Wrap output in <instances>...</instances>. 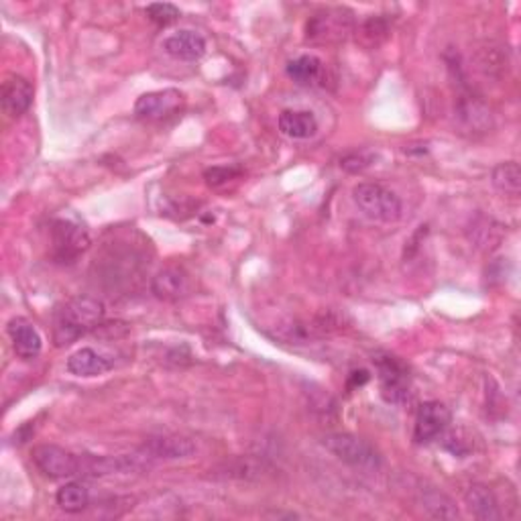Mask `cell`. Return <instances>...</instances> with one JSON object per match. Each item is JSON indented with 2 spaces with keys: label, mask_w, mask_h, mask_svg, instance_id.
<instances>
[{
  "label": "cell",
  "mask_w": 521,
  "mask_h": 521,
  "mask_svg": "<svg viewBox=\"0 0 521 521\" xmlns=\"http://www.w3.org/2000/svg\"><path fill=\"white\" fill-rule=\"evenodd\" d=\"M105 318V304L90 296H75L64 302L54 316L55 346H70L75 340L96 330Z\"/></svg>",
  "instance_id": "cell-1"
},
{
  "label": "cell",
  "mask_w": 521,
  "mask_h": 521,
  "mask_svg": "<svg viewBox=\"0 0 521 521\" xmlns=\"http://www.w3.org/2000/svg\"><path fill=\"white\" fill-rule=\"evenodd\" d=\"M353 13L346 8H322L314 13L306 23V39L310 44L332 45L345 41L348 33H353Z\"/></svg>",
  "instance_id": "cell-2"
},
{
  "label": "cell",
  "mask_w": 521,
  "mask_h": 521,
  "mask_svg": "<svg viewBox=\"0 0 521 521\" xmlns=\"http://www.w3.org/2000/svg\"><path fill=\"white\" fill-rule=\"evenodd\" d=\"M322 444L338 460L358 471H377L381 466V456L373 444L355 434H328Z\"/></svg>",
  "instance_id": "cell-3"
},
{
  "label": "cell",
  "mask_w": 521,
  "mask_h": 521,
  "mask_svg": "<svg viewBox=\"0 0 521 521\" xmlns=\"http://www.w3.org/2000/svg\"><path fill=\"white\" fill-rule=\"evenodd\" d=\"M353 200L365 216L377 222H396L401 216V200L396 192L381 184H358L353 190Z\"/></svg>",
  "instance_id": "cell-4"
},
{
  "label": "cell",
  "mask_w": 521,
  "mask_h": 521,
  "mask_svg": "<svg viewBox=\"0 0 521 521\" xmlns=\"http://www.w3.org/2000/svg\"><path fill=\"white\" fill-rule=\"evenodd\" d=\"M33 463L49 478H74L82 475V456L55 444H39L31 452Z\"/></svg>",
  "instance_id": "cell-5"
},
{
  "label": "cell",
  "mask_w": 521,
  "mask_h": 521,
  "mask_svg": "<svg viewBox=\"0 0 521 521\" xmlns=\"http://www.w3.org/2000/svg\"><path fill=\"white\" fill-rule=\"evenodd\" d=\"M375 365H377L383 399L389 404H401L409 396V373L406 365L396 356H379Z\"/></svg>",
  "instance_id": "cell-6"
},
{
  "label": "cell",
  "mask_w": 521,
  "mask_h": 521,
  "mask_svg": "<svg viewBox=\"0 0 521 521\" xmlns=\"http://www.w3.org/2000/svg\"><path fill=\"white\" fill-rule=\"evenodd\" d=\"M455 113L460 131L463 133L476 136L491 131L493 126L491 110L486 108L485 102L475 96V94H463V96H458Z\"/></svg>",
  "instance_id": "cell-7"
},
{
  "label": "cell",
  "mask_w": 521,
  "mask_h": 521,
  "mask_svg": "<svg viewBox=\"0 0 521 521\" xmlns=\"http://www.w3.org/2000/svg\"><path fill=\"white\" fill-rule=\"evenodd\" d=\"M54 255L57 261H74L90 246V236L84 228L70 220H57L54 228Z\"/></svg>",
  "instance_id": "cell-8"
},
{
  "label": "cell",
  "mask_w": 521,
  "mask_h": 521,
  "mask_svg": "<svg viewBox=\"0 0 521 521\" xmlns=\"http://www.w3.org/2000/svg\"><path fill=\"white\" fill-rule=\"evenodd\" d=\"M452 420L450 409L442 404V401H426L420 406L416 414V426H414V438L416 442H432L434 438L448 428Z\"/></svg>",
  "instance_id": "cell-9"
},
{
  "label": "cell",
  "mask_w": 521,
  "mask_h": 521,
  "mask_svg": "<svg viewBox=\"0 0 521 521\" xmlns=\"http://www.w3.org/2000/svg\"><path fill=\"white\" fill-rule=\"evenodd\" d=\"M182 92L174 88L147 92L135 102V115L139 118H147V121H159V118L174 115L182 106Z\"/></svg>",
  "instance_id": "cell-10"
},
{
  "label": "cell",
  "mask_w": 521,
  "mask_h": 521,
  "mask_svg": "<svg viewBox=\"0 0 521 521\" xmlns=\"http://www.w3.org/2000/svg\"><path fill=\"white\" fill-rule=\"evenodd\" d=\"M151 292L161 302L184 300L192 292V279L182 267H165L153 277Z\"/></svg>",
  "instance_id": "cell-11"
},
{
  "label": "cell",
  "mask_w": 521,
  "mask_h": 521,
  "mask_svg": "<svg viewBox=\"0 0 521 521\" xmlns=\"http://www.w3.org/2000/svg\"><path fill=\"white\" fill-rule=\"evenodd\" d=\"M0 102H3V110L8 116H21L27 113L33 102V86L29 80L23 75H8L3 82V90H0Z\"/></svg>",
  "instance_id": "cell-12"
},
{
  "label": "cell",
  "mask_w": 521,
  "mask_h": 521,
  "mask_svg": "<svg viewBox=\"0 0 521 521\" xmlns=\"http://www.w3.org/2000/svg\"><path fill=\"white\" fill-rule=\"evenodd\" d=\"M8 336H11V343L16 356L25 358V361H31V358H37L41 355V348H44V340L37 328L33 326L29 320L25 318H13L6 326Z\"/></svg>",
  "instance_id": "cell-13"
},
{
  "label": "cell",
  "mask_w": 521,
  "mask_h": 521,
  "mask_svg": "<svg viewBox=\"0 0 521 521\" xmlns=\"http://www.w3.org/2000/svg\"><path fill=\"white\" fill-rule=\"evenodd\" d=\"M164 49L167 55L182 62H195L206 54V39L195 31H179L164 41Z\"/></svg>",
  "instance_id": "cell-14"
},
{
  "label": "cell",
  "mask_w": 521,
  "mask_h": 521,
  "mask_svg": "<svg viewBox=\"0 0 521 521\" xmlns=\"http://www.w3.org/2000/svg\"><path fill=\"white\" fill-rule=\"evenodd\" d=\"M143 452L149 458L177 460L192 456L195 446L187 438H182V436H155V438H149L145 442Z\"/></svg>",
  "instance_id": "cell-15"
},
{
  "label": "cell",
  "mask_w": 521,
  "mask_h": 521,
  "mask_svg": "<svg viewBox=\"0 0 521 521\" xmlns=\"http://www.w3.org/2000/svg\"><path fill=\"white\" fill-rule=\"evenodd\" d=\"M113 369V363L94 348H80L67 358V371L75 377H98Z\"/></svg>",
  "instance_id": "cell-16"
},
{
  "label": "cell",
  "mask_w": 521,
  "mask_h": 521,
  "mask_svg": "<svg viewBox=\"0 0 521 521\" xmlns=\"http://www.w3.org/2000/svg\"><path fill=\"white\" fill-rule=\"evenodd\" d=\"M279 131L289 139L306 141L318 133V121L310 110H284L279 115Z\"/></svg>",
  "instance_id": "cell-17"
},
{
  "label": "cell",
  "mask_w": 521,
  "mask_h": 521,
  "mask_svg": "<svg viewBox=\"0 0 521 521\" xmlns=\"http://www.w3.org/2000/svg\"><path fill=\"white\" fill-rule=\"evenodd\" d=\"M465 501L471 514L476 519L483 521H497L503 517L499 509V501L495 497V493L485 485H471L465 495Z\"/></svg>",
  "instance_id": "cell-18"
},
{
  "label": "cell",
  "mask_w": 521,
  "mask_h": 521,
  "mask_svg": "<svg viewBox=\"0 0 521 521\" xmlns=\"http://www.w3.org/2000/svg\"><path fill=\"white\" fill-rule=\"evenodd\" d=\"M324 62L316 55H297L287 64V75L300 86H316L324 80Z\"/></svg>",
  "instance_id": "cell-19"
},
{
  "label": "cell",
  "mask_w": 521,
  "mask_h": 521,
  "mask_svg": "<svg viewBox=\"0 0 521 521\" xmlns=\"http://www.w3.org/2000/svg\"><path fill=\"white\" fill-rule=\"evenodd\" d=\"M55 501L59 507L67 511V514H80V511L90 506V491L86 489V485H82L78 481L65 483L62 489L57 491Z\"/></svg>",
  "instance_id": "cell-20"
},
{
  "label": "cell",
  "mask_w": 521,
  "mask_h": 521,
  "mask_svg": "<svg viewBox=\"0 0 521 521\" xmlns=\"http://www.w3.org/2000/svg\"><path fill=\"white\" fill-rule=\"evenodd\" d=\"M493 185L501 194L519 195L521 192V169L516 161H506L493 169Z\"/></svg>",
  "instance_id": "cell-21"
},
{
  "label": "cell",
  "mask_w": 521,
  "mask_h": 521,
  "mask_svg": "<svg viewBox=\"0 0 521 521\" xmlns=\"http://www.w3.org/2000/svg\"><path fill=\"white\" fill-rule=\"evenodd\" d=\"M422 503H424V509L436 519H458L460 517L455 501L448 499L446 495H442L438 491L424 493Z\"/></svg>",
  "instance_id": "cell-22"
},
{
  "label": "cell",
  "mask_w": 521,
  "mask_h": 521,
  "mask_svg": "<svg viewBox=\"0 0 521 521\" xmlns=\"http://www.w3.org/2000/svg\"><path fill=\"white\" fill-rule=\"evenodd\" d=\"M387 33H389L387 23L383 21L381 16H373V19L365 21L361 27L356 29V39L366 47H377L387 39Z\"/></svg>",
  "instance_id": "cell-23"
},
{
  "label": "cell",
  "mask_w": 521,
  "mask_h": 521,
  "mask_svg": "<svg viewBox=\"0 0 521 521\" xmlns=\"http://www.w3.org/2000/svg\"><path fill=\"white\" fill-rule=\"evenodd\" d=\"M147 16L159 27H167L182 16V11L172 3H153L147 6Z\"/></svg>",
  "instance_id": "cell-24"
},
{
  "label": "cell",
  "mask_w": 521,
  "mask_h": 521,
  "mask_svg": "<svg viewBox=\"0 0 521 521\" xmlns=\"http://www.w3.org/2000/svg\"><path fill=\"white\" fill-rule=\"evenodd\" d=\"M236 177H241V169L236 167H210L206 169V174H204V179H206V184L210 187L226 185Z\"/></svg>",
  "instance_id": "cell-25"
},
{
  "label": "cell",
  "mask_w": 521,
  "mask_h": 521,
  "mask_svg": "<svg viewBox=\"0 0 521 521\" xmlns=\"http://www.w3.org/2000/svg\"><path fill=\"white\" fill-rule=\"evenodd\" d=\"M373 159H375L373 153H366V151L350 153V155L340 159V167H345L346 172H350V174H358V172H363V169L369 167L373 164Z\"/></svg>",
  "instance_id": "cell-26"
},
{
  "label": "cell",
  "mask_w": 521,
  "mask_h": 521,
  "mask_svg": "<svg viewBox=\"0 0 521 521\" xmlns=\"http://www.w3.org/2000/svg\"><path fill=\"white\" fill-rule=\"evenodd\" d=\"M369 379H371V375L366 371H355L353 375H350V387H361Z\"/></svg>",
  "instance_id": "cell-27"
}]
</instances>
